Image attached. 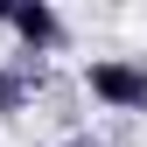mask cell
Returning a JSON list of instances; mask_svg holds the SVG:
<instances>
[{
    "instance_id": "6da1fadb",
    "label": "cell",
    "mask_w": 147,
    "mask_h": 147,
    "mask_svg": "<svg viewBox=\"0 0 147 147\" xmlns=\"http://www.w3.org/2000/svg\"><path fill=\"white\" fill-rule=\"evenodd\" d=\"M84 91L112 112H147V56H98L84 63Z\"/></svg>"
},
{
    "instance_id": "7a4b0ae2",
    "label": "cell",
    "mask_w": 147,
    "mask_h": 147,
    "mask_svg": "<svg viewBox=\"0 0 147 147\" xmlns=\"http://www.w3.org/2000/svg\"><path fill=\"white\" fill-rule=\"evenodd\" d=\"M7 28L21 35V49L28 56H49V49H63V14L49 7V0H14V14H7Z\"/></svg>"
},
{
    "instance_id": "3957f363",
    "label": "cell",
    "mask_w": 147,
    "mask_h": 147,
    "mask_svg": "<svg viewBox=\"0 0 147 147\" xmlns=\"http://www.w3.org/2000/svg\"><path fill=\"white\" fill-rule=\"evenodd\" d=\"M42 84V56H21V63H0V112H28V91Z\"/></svg>"
},
{
    "instance_id": "277c9868",
    "label": "cell",
    "mask_w": 147,
    "mask_h": 147,
    "mask_svg": "<svg viewBox=\"0 0 147 147\" xmlns=\"http://www.w3.org/2000/svg\"><path fill=\"white\" fill-rule=\"evenodd\" d=\"M63 147H98V140H91V133H77V140H63Z\"/></svg>"
}]
</instances>
